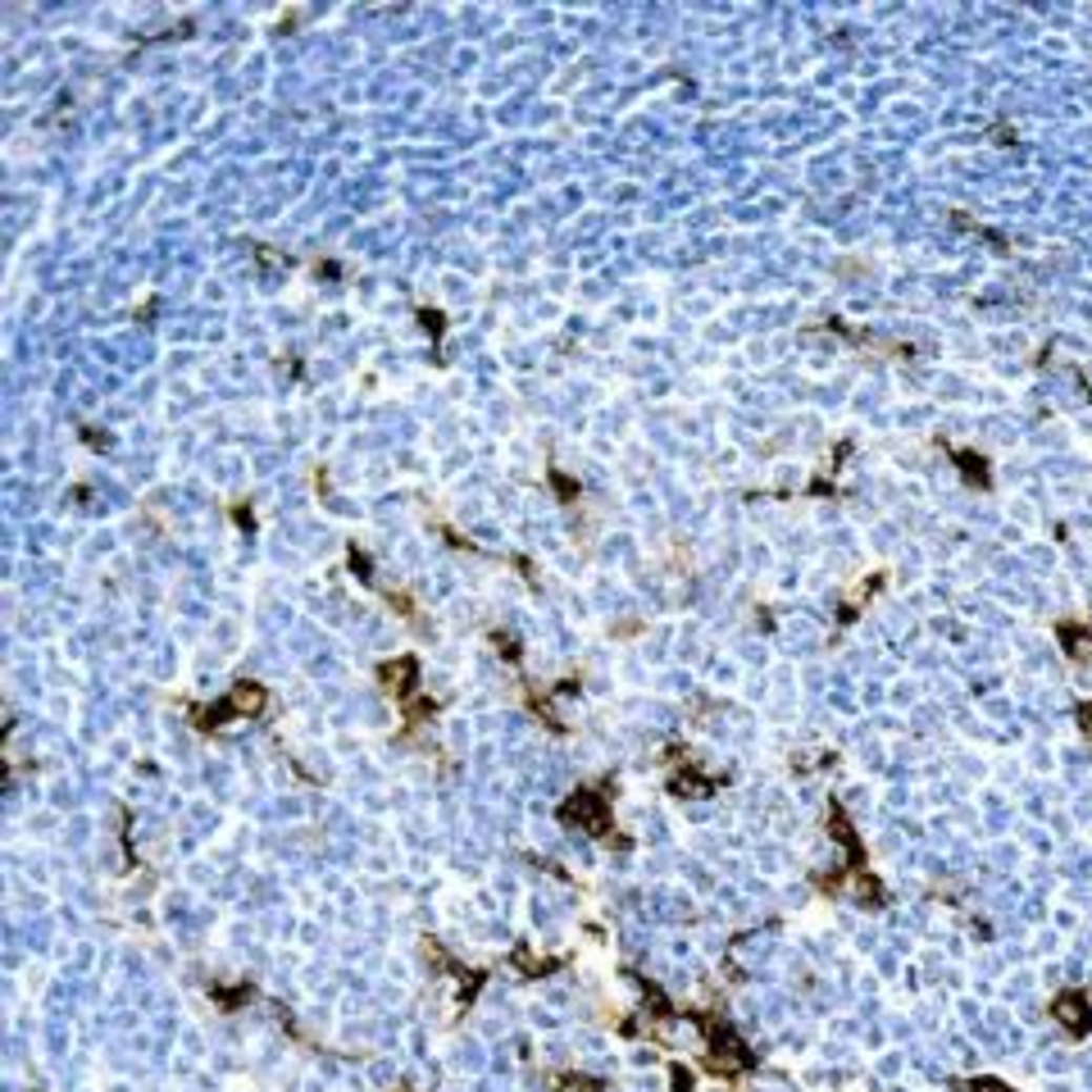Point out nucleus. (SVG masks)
<instances>
[{
    "label": "nucleus",
    "instance_id": "10",
    "mask_svg": "<svg viewBox=\"0 0 1092 1092\" xmlns=\"http://www.w3.org/2000/svg\"><path fill=\"white\" fill-rule=\"evenodd\" d=\"M228 697H232V706L242 710V720H260V715L269 710V687L255 683V679H238L228 687Z\"/></svg>",
    "mask_w": 1092,
    "mask_h": 1092
},
{
    "label": "nucleus",
    "instance_id": "3",
    "mask_svg": "<svg viewBox=\"0 0 1092 1092\" xmlns=\"http://www.w3.org/2000/svg\"><path fill=\"white\" fill-rule=\"evenodd\" d=\"M665 760H669V779H665V792L674 797V801H693V797H710V792H720V787L728 783V774H701V765L693 756L683 751L679 742L665 751Z\"/></svg>",
    "mask_w": 1092,
    "mask_h": 1092
},
{
    "label": "nucleus",
    "instance_id": "7",
    "mask_svg": "<svg viewBox=\"0 0 1092 1092\" xmlns=\"http://www.w3.org/2000/svg\"><path fill=\"white\" fill-rule=\"evenodd\" d=\"M187 720H191V728H197V733H205V738H210V733L228 728L232 720H242V710L232 706V697L224 693L219 701H187Z\"/></svg>",
    "mask_w": 1092,
    "mask_h": 1092
},
{
    "label": "nucleus",
    "instance_id": "15",
    "mask_svg": "<svg viewBox=\"0 0 1092 1092\" xmlns=\"http://www.w3.org/2000/svg\"><path fill=\"white\" fill-rule=\"evenodd\" d=\"M437 715V701L433 697H414L410 706H400V733H419L428 720Z\"/></svg>",
    "mask_w": 1092,
    "mask_h": 1092
},
{
    "label": "nucleus",
    "instance_id": "1",
    "mask_svg": "<svg viewBox=\"0 0 1092 1092\" xmlns=\"http://www.w3.org/2000/svg\"><path fill=\"white\" fill-rule=\"evenodd\" d=\"M556 820L564 828H583L588 838H597L601 847H629V838L615 828V774H605L601 783H583L556 806Z\"/></svg>",
    "mask_w": 1092,
    "mask_h": 1092
},
{
    "label": "nucleus",
    "instance_id": "6",
    "mask_svg": "<svg viewBox=\"0 0 1092 1092\" xmlns=\"http://www.w3.org/2000/svg\"><path fill=\"white\" fill-rule=\"evenodd\" d=\"M378 687L396 701V706H410L414 697H424L419 693V656L400 652L392 660H383V665H378Z\"/></svg>",
    "mask_w": 1092,
    "mask_h": 1092
},
{
    "label": "nucleus",
    "instance_id": "26",
    "mask_svg": "<svg viewBox=\"0 0 1092 1092\" xmlns=\"http://www.w3.org/2000/svg\"><path fill=\"white\" fill-rule=\"evenodd\" d=\"M74 501H78V506L91 501V488H87V482H82V488H74Z\"/></svg>",
    "mask_w": 1092,
    "mask_h": 1092
},
{
    "label": "nucleus",
    "instance_id": "5",
    "mask_svg": "<svg viewBox=\"0 0 1092 1092\" xmlns=\"http://www.w3.org/2000/svg\"><path fill=\"white\" fill-rule=\"evenodd\" d=\"M424 961L433 965L437 974H451L455 984H460V1002H455V1015H465L469 1006H474V997L482 992V984H488V970H469V965H460L447 947L437 943V938H424Z\"/></svg>",
    "mask_w": 1092,
    "mask_h": 1092
},
{
    "label": "nucleus",
    "instance_id": "21",
    "mask_svg": "<svg viewBox=\"0 0 1092 1092\" xmlns=\"http://www.w3.org/2000/svg\"><path fill=\"white\" fill-rule=\"evenodd\" d=\"M437 537H447V542H451L455 551H482L478 542H469V537H460V533H455L451 523H437Z\"/></svg>",
    "mask_w": 1092,
    "mask_h": 1092
},
{
    "label": "nucleus",
    "instance_id": "24",
    "mask_svg": "<svg viewBox=\"0 0 1092 1092\" xmlns=\"http://www.w3.org/2000/svg\"><path fill=\"white\" fill-rule=\"evenodd\" d=\"M961 1088H965V1092H1011L1002 1079H965Z\"/></svg>",
    "mask_w": 1092,
    "mask_h": 1092
},
{
    "label": "nucleus",
    "instance_id": "12",
    "mask_svg": "<svg viewBox=\"0 0 1092 1092\" xmlns=\"http://www.w3.org/2000/svg\"><path fill=\"white\" fill-rule=\"evenodd\" d=\"M551 701H556V693H551V687H547V693H542V687L523 683V706H529V710L537 715V720H542V724H547L551 733H556V738H564V733H570V728H564V720H560V715H556V710H551Z\"/></svg>",
    "mask_w": 1092,
    "mask_h": 1092
},
{
    "label": "nucleus",
    "instance_id": "13",
    "mask_svg": "<svg viewBox=\"0 0 1092 1092\" xmlns=\"http://www.w3.org/2000/svg\"><path fill=\"white\" fill-rule=\"evenodd\" d=\"M414 320H419V328L428 333V342H433V365H441V342H447V310H437V306H414Z\"/></svg>",
    "mask_w": 1092,
    "mask_h": 1092
},
{
    "label": "nucleus",
    "instance_id": "11",
    "mask_svg": "<svg viewBox=\"0 0 1092 1092\" xmlns=\"http://www.w3.org/2000/svg\"><path fill=\"white\" fill-rule=\"evenodd\" d=\"M255 992H260V988L251 984V978H242V984H210V1002H214L224 1015H238L242 1006L255 1002Z\"/></svg>",
    "mask_w": 1092,
    "mask_h": 1092
},
{
    "label": "nucleus",
    "instance_id": "19",
    "mask_svg": "<svg viewBox=\"0 0 1092 1092\" xmlns=\"http://www.w3.org/2000/svg\"><path fill=\"white\" fill-rule=\"evenodd\" d=\"M228 519L238 523L242 533H255V510H251V501H232V506H228Z\"/></svg>",
    "mask_w": 1092,
    "mask_h": 1092
},
{
    "label": "nucleus",
    "instance_id": "18",
    "mask_svg": "<svg viewBox=\"0 0 1092 1092\" xmlns=\"http://www.w3.org/2000/svg\"><path fill=\"white\" fill-rule=\"evenodd\" d=\"M605 1079H592V1074H556V1092H601Z\"/></svg>",
    "mask_w": 1092,
    "mask_h": 1092
},
{
    "label": "nucleus",
    "instance_id": "22",
    "mask_svg": "<svg viewBox=\"0 0 1092 1092\" xmlns=\"http://www.w3.org/2000/svg\"><path fill=\"white\" fill-rule=\"evenodd\" d=\"M669 1079H674V1092H693V1070H687L683 1060H674V1066H669Z\"/></svg>",
    "mask_w": 1092,
    "mask_h": 1092
},
{
    "label": "nucleus",
    "instance_id": "17",
    "mask_svg": "<svg viewBox=\"0 0 1092 1092\" xmlns=\"http://www.w3.org/2000/svg\"><path fill=\"white\" fill-rule=\"evenodd\" d=\"M947 455H951V460H956V469H961V474L974 482V488H988V465L978 460L974 451H947Z\"/></svg>",
    "mask_w": 1092,
    "mask_h": 1092
},
{
    "label": "nucleus",
    "instance_id": "9",
    "mask_svg": "<svg viewBox=\"0 0 1092 1092\" xmlns=\"http://www.w3.org/2000/svg\"><path fill=\"white\" fill-rule=\"evenodd\" d=\"M1052 1015L1060 1019V1029H1066L1070 1038H1084L1088 1025H1092V1011L1084 1006L1079 992H1060V997L1052 1002Z\"/></svg>",
    "mask_w": 1092,
    "mask_h": 1092
},
{
    "label": "nucleus",
    "instance_id": "4",
    "mask_svg": "<svg viewBox=\"0 0 1092 1092\" xmlns=\"http://www.w3.org/2000/svg\"><path fill=\"white\" fill-rule=\"evenodd\" d=\"M347 570H351L355 578H360V583H365L369 592H378V597H383L387 605H392V611H396L400 619H406V624H414V629H419V624H424L419 605H414V597H410V592H406V588L378 583V574H373V560L365 556V547H360V542H347Z\"/></svg>",
    "mask_w": 1092,
    "mask_h": 1092
},
{
    "label": "nucleus",
    "instance_id": "23",
    "mask_svg": "<svg viewBox=\"0 0 1092 1092\" xmlns=\"http://www.w3.org/2000/svg\"><path fill=\"white\" fill-rule=\"evenodd\" d=\"M310 269H314V279H347V269H342L337 260H314Z\"/></svg>",
    "mask_w": 1092,
    "mask_h": 1092
},
{
    "label": "nucleus",
    "instance_id": "14",
    "mask_svg": "<svg viewBox=\"0 0 1092 1092\" xmlns=\"http://www.w3.org/2000/svg\"><path fill=\"white\" fill-rule=\"evenodd\" d=\"M547 488L556 492L560 506H574L578 496H583V482H578L574 474H564V469H556V465H547Z\"/></svg>",
    "mask_w": 1092,
    "mask_h": 1092
},
{
    "label": "nucleus",
    "instance_id": "20",
    "mask_svg": "<svg viewBox=\"0 0 1092 1092\" xmlns=\"http://www.w3.org/2000/svg\"><path fill=\"white\" fill-rule=\"evenodd\" d=\"M78 437H82V447H87V451H109V441H115L109 433H101V428H91V424H82Z\"/></svg>",
    "mask_w": 1092,
    "mask_h": 1092
},
{
    "label": "nucleus",
    "instance_id": "8",
    "mask_svg": "<svg viewBox=\"0 0 1092 1092\" xmlns=\"http://www.w3.org/2000/svg\"><path fill=\"white\" fill-rule=\"evenodd\" d=\"M510 970H515L519 978H547V974H556V970H564V956H542V951H533L529 943H519V947H510Z\"/></svg>",
    "mask_w": 1092,
    "mask_h": 1092
},
{
    "label": "nucleus",
    "instance_id": "2",
    "mask_svg": "<svg viewBox=\"0 0 1092 1092\" xmlns=\"http://www.w3.org/2000/svg\"><path fill=\"white\" fill-rule=\"evenodd\" d=\"M687 1019L706 1033V1070L715 1079H738V1074L756 1070V1052L738 1038V1029L715 1011H687Z\"/></svg>",
    "mask_w": 1092,
    "mask_h": 1092
},
{
    "label": "nucleus",
    "instance_id": "16",
    "mask_svg": "<svg viewBox=\"0 0 1092 1092\" xmlns=\"http://www.w3.org/2000/svg\"><path fill=\"white\" fill-rule=\"evenodd\" d=\"M488 642L496 646V656H501L510 669H519V665H523V642L515 638V633H506V629H492V633H488Z\"/></svg>",
    "mask_w": 1092,
    "mask_h": 1092
},
{
    "label": "nucleus",
    "instance_id": "25",
    "mask_svg": "<svg viewBox=\"0 0 1092 1092\" xmlns=\"http://www.w3.org/2000/svg\"><path fill=\"white\" fill-rule=\"evenodd\" d=\"M156 306H160V301H156V296H150V301H146V306H137V314H132V320H137V324H150V320H156Z\"/></svg>",
    "mask_w": 1092,
    "mask_h": 1092
}]
</instances>
